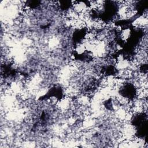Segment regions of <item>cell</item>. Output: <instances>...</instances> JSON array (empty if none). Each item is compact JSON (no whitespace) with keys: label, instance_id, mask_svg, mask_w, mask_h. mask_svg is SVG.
Returning <instances> with one entry per match:
<instances>
[{"label":"cell","instance_id":"cell-1","mask_svg":"<svg viewBox=\"0 0 148 148\" xmlns=\"http://www.w3.org/2000/svg\"><path fill=\"white\" fill-rule=\"evenodd\" d=\"M131 31L130 28H124L123 29L121 32L119 34L120 38L123 41L126 42L130 38L131 36Z\"/></svg>","mask_w":148,"mask_h":148}]
</instances>
